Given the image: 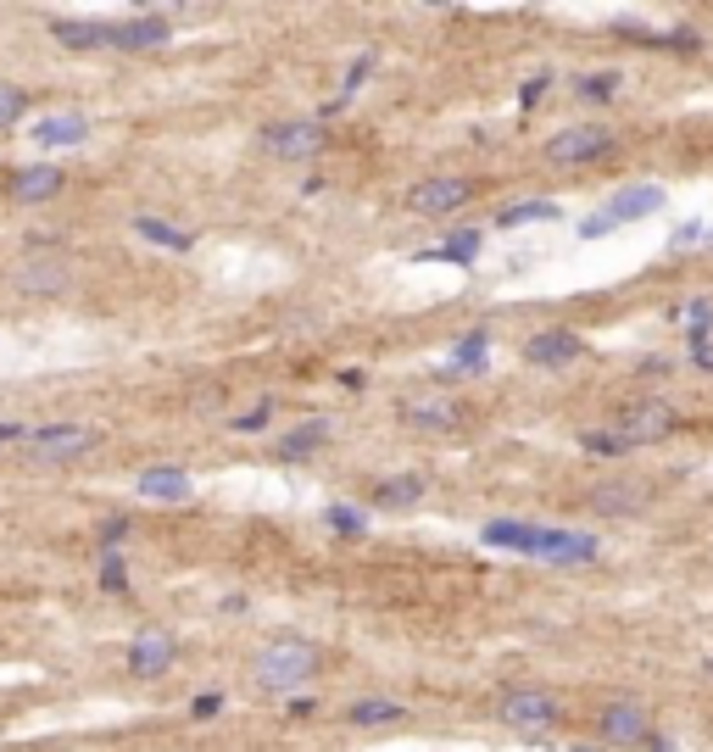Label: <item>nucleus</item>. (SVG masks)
Instances as JSON below:
<instances>
[{"label":"nucleus","instance_id":"1","mask_svg":"<svg viewBox=\"0 0 713 752\" xmlns=\"http://www.w3.org/2000/svg\"><path fill=\"white\" fill-rule=\"evenodd\" d=\"M485 546H507L524 558H546V563H591L602 552L597 535L580 530H546V524H524V519H491L485 524Z\"/></svg>","mask_w":713,"mask_h":752},{"label":"nucleus","instance_id":"2","mask_svg":"<svg viewBox=\"0 0 713 752\" xmlns=\"http://www.w3.org/2000/svg\"><path fill=\"white\" fill-rule=\"evenodd\" d=\"M312 675H318V652H312L307 641H273V647H262L257 663H251V680H257L262 691H279V697L301 691Z\"/></svg>","mask_w":713,"mask_h":752},{"label":"nucleus","instance_id":"3","mask_svg":"<svg viewBox=\"0 0 713 752\" xmlns=\"http://www.w3.org/2000/svg\"><path fill=\"white\" fill-rule=\"evenodd\" d=\"M680 424V413L663 396H641V402H630L619 418H613V429H619L624 446H652V441H669Z\"/></svg>","mask_w":713,"mask_h":752},{"label":"nucleus","instance_id":"4","mask_svg":"<svg viewBox=\"0 0 713 752\" xmlns=\"http://www.w3.org/2000/svg\"><path fill=\"white\" fill-rule=\"evenodd\" d=\"M95 441H101V435H95L90 424H45L23 441V457L28 463H73V457L95 452Z\"/></svg>","mask_w":713,"mask_h":752},{"label":"nucleus","instance_id":"5","mask_svg":"<svg viewBox=\"0 0 713 752\" xmlns=\"http://www.w3.org/2000/svg\"><path fill=\"white\" fill-rule=\"evenodd\" d=\"M613 145H619L613 129H602V123H574V129L546 140V162H558V168H585V162L613 156Z\"/></svg>","mask_w":713,"mask_h":752},{"label":"nucleus","instance_id":"6","mask_svg":"<svg viewBox=\"0 0 713 752\" xmlns=\"http://www.w3.org/2000/svg\"><path fill=\"white\" fill-rule=\"evenodd\" d=\"M658 207H663V190H658V184H630V190L613 195V201L597 212V218H585V223H580V234H585V240H597V234L624 229V223L647 218V212H658Z\"/></svg>","mask_w":713,"mask_h":752},{"label":"nucleus","instance_id":"7","mask_svg":"<svg viewBox=\"0 0 713 752\" xmlns=\"http://www.w3.org/2000/svg\"><path fill=\"white\" fill-rule=\"evenodd\" d=\"M496 714L513 730H552L563 719V708L546 686H513V691H502V708H496Z\"/></svg>","mask_w":713,"mask_h":752},{"label":"nucleus","instance_id":"8","mask_svg":"<svg viewBox=\"0 0 713 752\" xmlns=\"http://www.w3.org/2000/svg\"><path fill=\"white\" fill-rule=\"evenodd\" d=\"M173 658H179V641H173V630H140V636L129 641V652H123V663H129V675L134 680H156V675H168Z\"/></svg>","mask_w":713,"mask_h":752},{"label":"nucleus","instance_id":"9","mask_svg":"<svg viewBox=\"0 0 713 752\" xmlns=\"http://www.w3.org/2000/svg\"><path fill=\"white\" fill-rule=\"evenodd\" d=\"M597 730L613 747H641V741H652L647 702H608V708H597Z\"/></svg>","mask_w":713,"mask_h":752},{"label":"nucleus","instance_id":"10","mask_svg":"<svg viewBox=\"0 0 713 752\" xmlns=\"http://www.w3.org/2000/svg\"><path fill=\"white\" fill-rule=\"evenodd\" d=\"M262 145L285 162H312V156L329 145V129L324 123H268L262 129Z\"/></svg>","mask_w":713,"mask_h":752},{"label":"nucleus","instance_id":"11","mask_svg":"<svg viewBox=\"0 0 713 752\" xmlns=\"http://www.w3.org/2000/svg\"><path fill=\"white\" fill-rule=\"evenodd\" d=\"M474 201V184L468 179H452V173H441V179H424L407 190V207L424 212V218H441V212H457Z\"/></svg>","mask_w":713,"mask_h":752},{"label":"nucleus","instance_id":"12","mask_svg":"<svg viewBox=\"0 0 713 752\" xmlns=\"http://www.w3.org/2000/svg\"><path fill=\"white\" fill-rule=\"evenodd\" d=\"M402 424L441 435V429H457V424H463V402H452V396H435V390H424V396H402Z\"/></svg>","mask_w":713,"mask_h":752},{"label":"nucleus","instance_id":"13","mask_svg":"<svg viewBox=\"0 0 713 752\" xmlns=\"http://www.w3.org/2000/svg\"><path fill=\"white\" fill-rule=\"evenodd\" d=\"M12 279L23 296H62L73 285V268H67V257H23V268Z\"/></svg>","mask_w":713,"mask_h":752},{"label":"nucleus","instance_id":"14","mask_svg":"<svg viewBox=\"0 0 713 752\" xmlns=\"http://www.w3.org/2000/svg\"><path fill=\"white\" fill-rule=\"evenodd\" d=\"M524 357H530L535 368H569L585 357V340L574 335V329H541V335H530Z\"/></svg>","mask_w":713,"mask_h":752},{"label":"nucleus","instance_id":"15","mask_svg":"<svg viewBox=\"0 0 713 752\" xmlns=\"http://www.w3.org/2000/svg\"><path fill=\"white\" fill-rule=\"evenodd\" d=\"M585 502H591V513H602V519H630V513L647 507V491H641L636 480H613V485H597Z\"/></svg>","mask_w":713,"mask_h":752},{"label":"nucleus","instance_id":"16","mask_svg":"<svg viewBox=\"0 0 713 752\" xmlns=\"http://www.w3.org/2000/svg\"><path fill=\"white\" fill-rule=\"evenodd\" d=\"M28 140L45 145V151H62V145H84L90 140V123L78 112H51V117H39L34 129H28Z\"/></svg>","mask_w":713,"mask_h":752},{"label":"nucleus","instance_id":"17","mask_svg":"<svg viewBox=\"0 0 713 752\" xmlns=\"http://www.w3.org/2000/svg\"><path fill=\"white\" fill-rule=\"evenodd\" d=\"M62 184H67V173H62V168H51V162H39V168L12 173V195L23 201V207H39V201H56V195H62Z\"/></svg>","mask_w":713,"mask_h":752},{"label":"nucleus","instance_id":"18","mask_svg":"<svg viewBox=\"0 0 713 752\" xmlns=\"http://www.w3.org/2000/svg\"><path fill=\"white\" fill-rule=\"evenodd\" d=\"M51 34H56V45H67V51H112V23H78V17H56Z\"/></svg>","mask_w":713,"mask_h":752},{"label":"nucleus","instance_id":"19","mask_svg":"<svg viewBox=\"0 0 713 752\" xmlns=\"http://www.w3.org/2000/svg\"><path fill=\"white\" fill-rule=\"evenodd\" d=\"M329 441V418H307V424L285 429V441L273 446V452L285 457V463H307V457H318Z\"/></svg>","mask_w":713,"mask_h":752},{"label":"nucleus","instance_id":"20","mask_svg":"<svg viewBox=\"0 0 713 752\" xmlns=\"http://www.w3.org/2000/svg\"><path fill=\"white\" fill-rule=\"evenodd\" d=\"M140 496L145 502H190L195 485H190L184 468H145L140 474Z\"/></svg>","mask_w":713,"mask_h":752},{"label":"nucleus","instance_id":"21","mask_svg":"<svg viewBox=\"0 0 713 752\" xmlns=\"http://www.w3.org/2000/svg\"><path fill=\"white\" fill-rule=\"evenodd\" d=\"M168 39L162 17H129V23H112V51H156Z\"/></svg>","mask_w":713,"mask_h":752},{"label":"nucleus","instance_id":"22","mask_svg":"<svg viewBox=\"0 0 713 752\" xmlns=\"http://www.w3.org/2000/svg\"><path fill=\"white\" fill-rule=\"evenodd\" d=\"M402 719H407V708H402V702H390V697H363V702H351V708H346V725H357V730L402 725Z\"/></svg>","mask_w":713,"mask_h":752},{"label":"nucleus","instance_id":"23","mask_svg":"<svg viewBox=\"0 0 713 752\" xmlns=\"http://www.w3.org/2000/svg\"><path fill=\"white\" fill-rule=\"evenodd\" d=\"M374 502L379 507H418V502H424V480H418V474H390V480H374Z\"/></svg>","mask_w":713,"mask_h":752},{"label":"nucleus","instance_id":"24","mask_svg":"<svg viewBox=\"0 0 713 752\" xmlns=\"http://www.w3.org/2000/svg\"><path fill=\"white\" fill-rule=\"evenodd\" d=\"M134 234H140V240H151V246H162V251H190V246H195L190 229H173V223L151 218V212H140V218H134Z\"/></svg>","mask_w":713,"mask_h":752},{"label":"nucleus","instance_id":"25","mask_svg":"<svg viewBox=\"0 0 713 752\" xmlns=\"http://www.w3.org/2000/svg\"><path fill=\"white\" fill-rule=\"evenodd\" d=\"M474 257H480V234H474V229H457V234H446V246L424 251L418 262H457V268H468Z\"/></svg>","mask_w":713,"mask_h":752},{"label":"nucleus","instance_id":"26","mask_svg":"<svg viewBox=\"0 0 713 752\" xmlns=\"http://www.w3.org/2000/svg\"><path fill=\"white\" fill-rule=\"evenodd\" d=\"M546 218H563L558 201H513V207L496 212V223H502V229H524V223H546Z\"/></svg>","mask_w":713,"mask_h":752},{"label":"nucleus","instance_id":"27","mask_svg":"<svg viewBox=\"0 0 713 752\" xmlns=\"http://www.w3.org/2000/svg\"><path fill=\"white\" fill-rule=\"evenodd\" d=\"M23 112H28V90L23 84H0V129L23 123Z\"/></svg>","mask_w":713,"mask_h":752},{"label":"nucleus","instance_id":"28","mask_svg":"<svg viewBox=\"0 0 713 752\" xmlns=\"http://www.w3.org/2000/svg\"><path fill=\"white\" fill-rule=\"evenodd\" d=\"M324 524L335 535H363L368 524H363V513H357V507H346V502H335V507H324Z\"/></svg>","mask_w":713,"mask_h":752},{"label":"nucleus","instance_id":"29","mask_svg":"<svg viewBox=\"0 0 713 752\" xmlns=\"http://www.w3.org/2000/svg\"><path fill=\"white\" fill-rule=\"evenodd\" d=\"M580 446H585V452H602V457H619V452H630V446L619 441V429H585V435H580Z\"/></svg>","mask_w":713,"mask_h":752},{"label":"nucleus","instance_id":"30","mask_svg":"<svg viewBox=\"0 0 713 752\" xmlns=\"http://www.w3.org/2000/svg\"><path fill=\"white\" fill-rule=\"evenodd\" d=\"M485 346H491L485 329H474L468 340H457V368H485Z\"/></svg>","mask_w":713,"mask_h":752},{"label":"nucleus","instance_id":"31","mask_svg":"<svg viewBox=\"0 0 713 752\" xmlns=\"http://www.w3.org/2000/svg\"><path fill=\"white\" fill-rule=\"evenodd\" d=\"M574 90H580L585 101H608V95L619 90V73H585L580 84H574Z\"/></svg>","mask_w":713,"mask_h":752},{"label":"nucleus","instance_id":"32","mask_svg":"<svg viewBox=\"0 0 713 752\" xmlns=\"http://www.w3.org/2000/svg\"><path fill=\"white\" fill-rule=\"evenodd\" d=\"M686 329H691V340H697V346H702V335H708V329H713V301H686Z\"/></svg>","mask_w":713,"mask_h":752},{"label":"nucleus","instance_id":"33","mask_svg":"<svg viewBox=\"0 0 713 752\" xmlns=\"http://www.w3.org/2000/svg\"><path fill=\"white\" fill-rule=\"evenodd\" d=\"M101 591H117V597L129 591V569H123V563H117L112 552H106V558H101Z\"/></svg>","mask_w":713,"mask_h":752},{"label":"nucleus","instance_id":"34","mask_svg":"<svg viewBox=\"0 0 713 752\" xmlns=\"http://www.w3.org/2000/svg\"><path fill=\"white\" fill-rule=\"evenodd\" d=\"M268 413H273V402H257L251 413H240V418H234V429H240V435H257V429L268 424Z\"/></svg>","mask_w":713,"mask_h":752},{"label":"nucleus","instance_id":"35","mask_svg":"<svg viewBox=\"0 0 713 752\" xmlns=\"http://www.w3.org/2000/svg\"><path fill=\"white\" fill-rule=\"evenodd\" d=\"M546 90H552V73H535V78H530V84H524V95H519V106H524V112H530V106H535V101H541V95H546Z\"/></svg>","mask_w":713,"mask_h":752},{"label":"nucleus","instance_id":"36","mask_svg":"<svg viewBox=\"0 0 713 752\" xmlns=\"http://www.w3.org/2000/svg\"><path fill=\"white\" fill-rule=\"evenodd\" d=\"M374 73V56H357V62H351V73H346V95H357L363 90V78Z\"/></svg>","mask_w":713,"mask_h":752},{"label":"nucleus","instance_id":"37","mask_svg":"<svg viewBox=\"0 0 713 752\" xmlns=\"http://www.w3.org/2000/svg\"><path fill=\"white\" fill-rule=\"evenodd\" d=\"M218 708H223V697H218V691H207V697H195L190 714H195V719H218Z\"/></svg>","mask_w":713,"mask_h":752},{"label":"nucleus","instance_id":"38","mask_svg":"<svg viewBox=\"0 0 713 752\" xmlns=\"http://www.w3.org/2000/svg\"><path fill=\"white\" fill-rule=\"evenodd\" d=\"M123 535H129V519H106L101 524V546H117Z\"/></svg>","mask_w":713,"mask_h":752},{"label":"nucleus","instance_id":"39","mask_svg":"<svg viewBox=\"0 0 713 752\" xmlns=\"http://www.w3.org/2000/svg\"><path fill=\"white\" fill-rule=\"evenodd\" d=\"M697 240H702V223H686V229H675V240H669V246L686 251V246H697Z\"/></svg>","mask_w":713,"mask_h":752},{"label":"nucleus","instance_id":"40","mask_svg":"<svg viewBox=\"0 0 713 752\" xmlns=\"http://www.w3.org/2000/svg\"><path fill=\"white\" fill-rule=\"evenodd\" d=\"M6 441H28V429L23 424H0V446H6Z\"/></svg>","mask_w":713,"mask_h":752},{"label":"nucleus","instance_id":"41","mask_svg":"<svg viewBox=\"0 0 713 752\" xmlns=\"http://www.w3.org/2000/svg\"><path fill=\"white\" fill-rule=\"evenodd\" d=\"M574 752H602V747H574Z\"/></svg>","mask_w":713,"mask_h":752}]
</instances>
